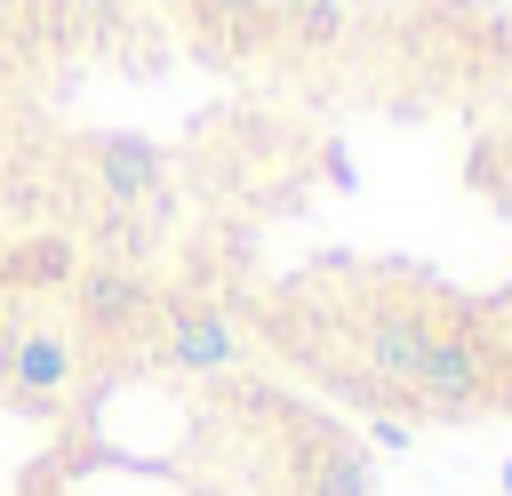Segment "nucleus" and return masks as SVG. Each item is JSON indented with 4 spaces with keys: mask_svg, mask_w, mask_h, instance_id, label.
<instances>
[{
    "mask_svg": "<svg viewBox=\"0 0 512 496\" xmlns=\"http://www.w3.org/2000/svg\"><path fill=\"white\" fill-rule=\"evenodd\" d=\"M0 496H512L240 360L0 344Z\"/></svg>",
    "mask_w": 512,
    "mask_h": 496,
    "instance_id": "obj_2",
    "label": "nucleus"
},
{
    "mask_svg": "<svg viewBox=\"0 0 512 496\" xmlns=\"http://www.w3.org/2000/svg\"><path fill=\"white\" fill-rule=\"evenodd\" d=\"M0 344L512 480V0H0Z\"/></svg>",
    "mask_w": 512,
    "mask_h": 496,
    "instance_id": "obj_1",
    "label": "nucleus"
}]
</instances>
